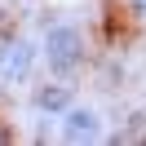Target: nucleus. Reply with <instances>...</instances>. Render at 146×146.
Instances as JSON below:
<instances>
[{"label": "nucleus", "mask_w": 146, "mask_h": 146, "mask_svg": "<svg viewBox=\"0 0 146 146\" xmlns=\"http://www.w3.org/2000/svg\"><path fill=\"white\" fill-rule=\"evenodd\" d=\"M133 9H137V13H146V0H133Z\"/></svg>", "instance_id": "5"}, {"label": "nucleus", "mask_w": 146, "mask_h": 146, "mask_svg": "<svg viewBox=\"0 0 146 146\" xmlns=\"http://www.w3.org/2000/svg\"><path fill=\"white\" fill-rule=\"evenodd\" d=\"M40 53H44V62H49L53 75H75L84 62H89V44H84V36H80L75 27H66V22H58V27L44 31Z\"/></svg>", "instance_id": "1"}, {"label": "nucleus", "mask_w": 146, "mask_h": 146, "mask_svg": "<svg viewBox=\"0 0 146 146\" xmlns=\"http://www.w3.org/2000/svg\"><path fill=\"white\" fill-rule=\"evenodd\" d=\"M36 71V44L31 40H5L0 44V84H27Z\"/></svg>", "instance_id": "2"}, {"label": "nucleus", "mask_w": 146, "mask_h": 146, "mask_svg": "<svg viewBox=\"0 0 146 146\" xmlns=\"http://www.w3.org/2000/svg\"><path fill=\"white\" fill-rule=\"evenodd\" d=\"M71 102H75L71 75H53V80H44V84H36V89H31V106H36L40 115H53V119H58Z\"/></svg>", "instance_id": "4"}, {"label": "nucleus", "mask_w": 146, "mask_h": 146, "mask_svg": "<svg viewBox=\"0 0 146 146\" xmlns=\"http://www.w3.org/2000/svg\"><path fill=\"white\" fill-rule=\"evenodd\" d=\"M0 142H5V133H0Z\"/></svg>", "instance_id": "6"}, {"label": "nucleus", "mask_w": 146, "mask_h": 146, "mask_svg": "<svg viewBox=\"0 0 146 146\" xmlns=\"http://www.w3.org/2000/svg\"><path fill=\"white\" fill-rule=\"evenodd\" d=\"M58 119H62V142H71V146H89L102 137V111H93V106H75L71 102Z\"/></svg>", "instance_id": "3"}]
</instances>
